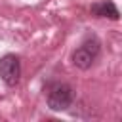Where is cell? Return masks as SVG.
<instances>
[{
	"instance_id": "obj_1",
	"label": "cell",
	"mask_w": 122,
	"mask_h": 122,
	"mask_svg": "<svg viewBox=\"0 0 122 122\" xmlns=\"http://www.w3.org/2000/svg\"><path fill=\"white\" fill-rule=\"evenodd\" d=\"M99 53H101V44H99V40H97L95 36L86 38V40L72 51V63H74V67L86 71V69H90V67L95 63V59L99 57Z\"/></svg>"
},
{
	"instance_id": "obj_2",
	"label": "cell",
	"mask_w": 122,
	"mask_h": 122,
	"mask_svg": "<svg viewBox=\"0 0 122 122\" xmlns=\"http://www.w3.org/2000/svg\"><path fill=\"white\" fill-rule=\"evenodd\" d=\"M46 101L51 111H67L74 101V90L69 84H53L48 92Z\"/></svg>"
},
{
	"instance_id": "obj_3",
	"label": "cell",
	"mask_w": 122,
	"mask_h": 122,
	"mask_svg": "<svg viewBox=\"0 0 122 122\" xmlns=\"http://www.w3.org/2000/svg\"><path fill=\"white\" fill-rule=\"evenodd\" d=\"M0 78L10 88L17 86V82L21 78V61H19L17 55L8 53L0 59Z\"/></svg>"
},
{
	"instance_id": "obj_4",
	"label": "cell",
	"mask_w": 122,
	"mask_h": 122,
	"mask_svg": "<svg viewBox=\"0 0 122 122\" xmlns=\"http://www.w3.org/2000/svg\"><path fill=\"white\" fill-rule=\"evenodd\" d=\"M90 11H92V15H95V17H107V19H112V21L120 19V11H118V8H116L111 0H101V2L92 4Z\"/></svg>"
}]
</instances>
